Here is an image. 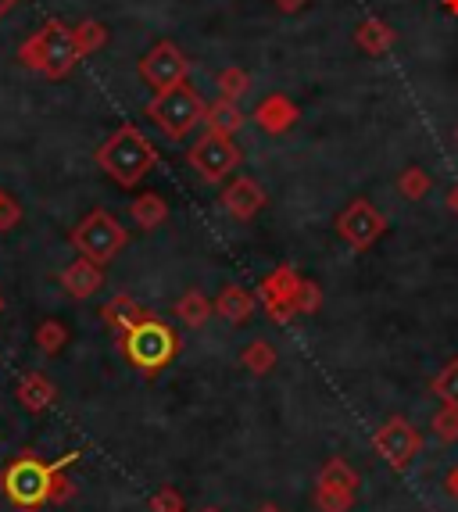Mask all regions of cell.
<instances>
[{
  "label": "cell",
  "instance_id": "1",
  "mask_svg": "<svg viewBox=\"0 0 458 512\" xmlns=\"http://www.w3.org/2000/svg\"><path fill=\"white\" fill-rule=\"evenodd\" d=\"M83 452H68L54 462H43L36 452H18L15 459L0 473V491L15 505L18 512H40L43 505L54 502V487H58L61 473L72 466Z\"/></svg>",
  "mask_w": 458,
  "mask_h": 512
},
{
  "label": "cell",
  "instance_id": "23",
  "mask_svg": "<svg viewBox=\"0 0 458 512\" xmlns=\"http://www.w3.org/2000/svg\"><path fill=\"white\" fill-rule=\"evenodd\" d=\"M276 362H280V355H276L272 341H265V337H255V341L244 348V355H240V366H244L247 373H255V376L272 373V369H276Z\"/></svg>",
  "mask_w": 458,
  "mask_h": 512
},
{
  "label": "cell",
  "instance_id": "14",
  "mask_svg": "<svg viewBox=\"0 0 458 512\" xmlns=\"http://www.w3.org/2000/svg\"><path fill=\"white\" fill-rule=\"evenodd\" d=\"M251 119H255V126L262 129V133H269V137H280V133H287V129L297 126V119H301V108H297L287 94H269V97H262V101H258V108L251 111Z\"/></svg>",
  "mask_w": 458,
  "mask_h": 512
},
{
  "label": "cell",
  "instance_id": "4",
  "mask_svg": "<svg viewBox=\"0 0 458 512\" xmlns=\"http://www.w3.org/2000/svg\"><path fill=\"white\" fill-rule=\"evenodd\" d=\"M122 355L140 373H158L179 355V333L162 319H140L129 333H122Z\"/></svg>",
  "mask_w": 458,
  "mask_h": 512
},
{
  "label": "cell",
  "instance_id": "41",
  "mask_svg": "<svg viewBox=\"0 0 458 512\" xmlns=\"http://www.w3.org/2000/svg\"><path fill=\"white\" fill-rule=\"evenodd\" d=\"M0 194H4V190H0Z\"/></svg>",
  "mask_w": 458,
  "mask_h": 512
},
{
  "label": "cell",
  "instance_id": "11",
  "mask_svg": "<svg viewBox=\"0 0 458 512\" xmlns=\"http://www.w3.org/2000/svg\"><path fill=\"white\" fill-rule=\"evenodd\" d=\"M187 72H190L187 54L179 51L172 40H158L151 51L140 58V79L151 86L154 94H162V90H172V86L187 83Z\"/></svg>",
  "mask_w": 458,
  "mask_h": 512
},
{
  "label": "cell",
  "instance_id": "38",
  "mask_svg": "<svg viewBox=\"0 0 458 512\" xmlns=\"http://www.w3.org/2000/svg\"><path fill=\"white\" fill-rule=\"evenodd\" d=\"M258 512H283V509H276V505H262Z\"/></svg>",
  "mask_w": 458,
  "mask_h": 512
},
{
  "label": "cell",
  "instance_id": "29",
  "mask_svg": "<svg viewBox=\"0 0 458 512\" xmlns=\"http://www.w3.org/2000/svg\"><path fill=\"white\" fill-rule=\"evenodd\" d=\"M433 437L444 444H455L458 441V405H444L437 416H433Z\"/></svg>",
  "mask_w": 458,
  "mask_h": 512
},
{
  "label": "cell",
  "instance_id": "19",
  "mask_svg": "<svg viewBox=\"0 0 458 512\" xmlns=\"http://www.w3.org/2000/svg\"><path fill=\"white\" fill-rule=\"evenodd\" d=\"M355 43L358 51H365L369 58H380L387 54L398 43V33L391 29V22H383V18H365L362 26L355 29Z\"/></svg>",
  "mask_w": 458,
  "mask_h": 512
},
{
  "label": "cell",
  "instance_id": "35",
  "mask_svg": "<svg viewBox=\"0 0 458 512\" xmlns=\"http://www.w3.org/2000/svg\"><path fill=\"white\" fill-rule=\"evenodd\" d=\"M448 208L458 215V187H451V190H448Z\"/></svg>",
  "mask_w": 458,
  "mask_h": 512
},
{
  "label": "cell",
  "instance_id": "3",
  "mask_svg": "<svg viewBox=\"0 0 458 512\" xmlns=\"http://www.w3.org/2000/svg\"><path fill=\"white\" fill-rule=\"evenodd\" d=\"M18 61H22L29 72H40V76H47V79H65L68 72L83 61V54H79V47H76L72 26H65L61 18H47L33 36L22 40Z\"/></svg>",
  "mask_w": 458,
  "mask_h": 512
},
{
  "label": "cell",
  "instance_id": "34",
  "mask_svg": "<svg viewBox=\"0 0 458 512\" xmlns=\"http://www.w3.org/2000/svg\"><path fill=\"white\" fill-rule=\"evenodd\" d=\"M448 495H451V498H455V502H458V466H455V470L448 473Z\"/></svg>",
  "mask_w": 458,
  "mask_h": 512
},
{
  "label": "cell",
  "instance_id": "32",
  "mask_svg": "<svg viewBox=\"0 0 458 512\" xmlns=\"http://www.w3.org/2000/svg\"><path fill=\"white\" fill-rule=\"evenodd\" d=\"M18 222H22V205L11 194H0V233L15 230Z\"/></svg>",
  "mask_w": 458,
  "mask_h": 512
},
{
  "label": "cell",
  "instance_id": "39",
  "mask_svg": "<svg viewBox=\"0 0 458 512\" xmlns=\"http://www.w3.org/2000/svg\"><path fill=\"white\" fill-rule=\"evenodd\" d=\"M0 312H4V298H0Z\"/></svg>",
  "mask_w": 458,
  "mask_h": 512
},
{
  "label": "cell",
  "instance_id": "31",
  "mask_svg": "<svg viewBox=\"0 0 458 512\" xmlns=\"http://www.w3.org/2000/svg\"><path fill=\"white\" fill-rule=\"evenodd\" d=\"M151 512H183V495L176 487H162L151 495Z\"/></svg>",
  "mask_w": 458,
  "mask_h": 512
},
{
  "label": "cell",
  "instance_id": "5",
  "mask_svg": "<svg viewBox=\"0 0 458 512\" xmlns=\"http://www.w3.org/2000/svg\"><path fill=\"white\" fill-rule=\"evenodd\" d=\"M204 108H208V104L201 101V94H197L194 86L179 83V86H172V90L154 94L144 111H147V119L162 129L169 140H183L190 129L204 122Z\"/></svg>",
  "mask_w": 458,
  "mask_h": 512
},
{
  "label": "cell",
  "instance_id": "12",
  "mask_svg": "<svg viewBox=\"0 0 458 512\" xmlns=\"http://www.w3.org/2000/svg\"><path fill=\"white\" fill-rule=\"evenodd\" d=\"M373 448H376V455L391 466V470H405L408 462L419 455V448H423V437H419V430L412 427L408 419L391 416L373 434Z\"/></svg>",
  "mask_w": 458,
  "mask_h": 512
},
{
  "label": "cell",
  "instance_id": "36",
  "mask_svg": "<svg viewBox=\"0 0 458 512\" xmlns=\"http://www.w3.org/2000/svg\"><path fill=\"white\" fill-rule=\"evenodd\" d=\"M15 4H22V0H0V18L8 15V11L15 8Z\"/></svg>",
  "mask_w": 458,
  "mask_h": 512
},
{
  "label": "cell",
  "instance_id": "13",
  "mask_svg": "<svg viewBox=\"0 0 458 512\" xmlns=\"http://www.w3.org/2000/svg\"><path fill=\"white\" fill-rule=\"evenodd\" d=\"M222 212L226 215H233V219H240V222H251L258 212L265 208V190H262V183L258 180H251V176H237V180H229V187L222 190Z\"/></svg>",
  "mask_w": 458,
  "mask_h": 512
},
{
  "label": "cell",
  "instance_id": "20",
  "mask_svg": "<svg viewBox=\"0 0 458 512\" xmlns=\"http://www.w3.org/2000/svg\"><path fill=\"white\" fill-rule=\"evenodd\" d=\"M247 115L240 111V101H229V97H219L204 108V126L212 129V133H226V137H237L240 129H244Z\"/></svg>",
  "mask_w": 458,
  "mask_h": 512
},
{
  "label": "cell",
  "instance_id": "24",
  "mask_svg": "<svg viewBox=\"0 0 458 512\" xmlns=\"http://www.w3.org/2000/svg\"><path fill=\"white\" fill-rule=\"evenodd\" d=\"M72 36H76V47L83 58H90V54H97L108 43V26L104 22H97V18H86V22H79V26H72Z\"/></svg>",
  "mask_w": 458,
  "mask_h": 512
},
{
  "label": "cell",
  "instance_id": "17",
  "mask_svg": "<svg viewBox=\"0 0 458 512\" xmlns=\"http://www.w3.org/2000/svg\"><path fill=\"white\" fill-rule=\"evenodd\" d=\"M18 402H22V409L26 412H47L54 402H58V387L47 380L43 373H26L22 380H18Z\"/></svg>",
  "mask_w": 458,
  "mask_h": 512
},
{
  "label": "cell",
  "instance_id": "27",
  "mask_svg": "<svg viewBox=\"0 0 458 512\" xmlns=\"http://www.w3.org/2000/svg\"><path fill=\"white\" fill-rule=\"evenodd\" d=\"M215 86H219V97H229V101H240V97L251 94V76H247L244 69H237V65H229V69H222V72H219Z\"/></svg>",
  "mask_w": 458,
  "mask_h": 512
},
{
  "label": "cell",
  "instance_id": "40",
  "mask_svg": "<svg viewBox=\"0 0 458 512\" xmlns=\"http://www.w3.org/2000/svg\"><path fill=\"white\" fill-rule=\"evenodd\" d=\"M208 512H215V509H208Z\"/></svg>",
  "mask_w": 458,
  "mask_h": 512
},
{
  "label": "cell",
  "instance_id": "21",
  "mask_svg": "<svg viewBox=\"0 0 458 512\" xmlns=\"http://www.w3.org/2000/svg\"><path fill=\"white\" fill-rule=\"evenodd\" d=\"M129 219H133L140 230H158V226L169 219V201H165L162 194L147 190V194L129 201Z\"/></svg>",
  "mask_w": 458,
  "mask_h": 512
},
{
  "label": "cell",
  "instance_id": "33",
  "mask_svg": "<svg viewBox=\"0 0 458 512\" xmlns=\"http://www.w3.org/2000/svg\"><path fill=\"white\" fill-rule=\"evenodd\" d=\"M272 4H276V8H280L283 15H297V11L305 8L308 0H272Z\"/></svg>",
  "mask_w": 458,
  "mask_h": 512
},
{
  "label": "cell",
  "instance_id": "30",
  "mask_svg": "<svg viewBox=\"0 0 458 512\" xmlns=\"http://www.w3.org/2000/svg\"><path fill=\"white\" fill-rule=\"evenodd\" d=\"M323 305V291L315 280H301V291H297V316H312Z\"/></svg>",
  "mask_w": 458,
  "mask_h": 512
},
{
  "label": "cell",
  "instance_id": "9",
  "mask_svg": "<svg viewBox=\"0 0 458 512\" xmlns=\"http://www.w3.org/2000/svg\"><path fill=\"white\" fill-rule=\"evenodd\" d=\"M337 233L351 251H369L376 240L387 233V215H383L373 201L355 197V201L337 215Z\"/></svg>",
  "mask_w": 458,
  "mask_h": 512
},
{
  "label": "cell",
  "instance_id": "26",
  "mask_svg": "<svg viewBox=\"0 0 458 512\" xmlns=\"http://www.w3.org/2000/svg\"><path fill=\"white\" fill-rule=\"evenodd\" d=\"M398 190H401V197H408V201H423V197L433 190V176L426 169H419V165H408V169L398 176Z\"/></svg>",
  "mask_w": 458,
  "mask_h": 512
},
{
  "label": "cell",
  "instance_id": "37",
  "mask_svg": "<svg viewBox=\"0 0 458 512\" xmlns=\"http://www.w3.org/2000/svg\"><path fill=\"white\" fill-rule=\"evenodd\" d=\"M444 11H448V15H458V0H444Z\"/></svg>",
  "mask_w": 458,
  "mask_h": 512
},
{
  "label": "cell",
  "instance_id": "16",
  "mask_svg": "<svg viewBox=\"0 0 458 512\" xmlns=\"http://www.w3.org/2000/svg\"><path fill=\"white\" fill-rule=\"evenodd\" d=\"M212 305H215V316H222L233 326H244L247 319L255 316L258 298L251 291H244V287H222L219 298H215Z\"/></svg>",
  "mask_w": 458,
  "mask_h": 512
},
{
  "label": "cell",
  "instance_id": "28",
  "mask_svg": "<svg viewBox=\"0 0 458 512\" xmlns=\"http://www.w3.org/2000/svg\"><path fill=\"white\" fill-rule=\"evenodd\" d=\"M430 391L437 394L444 405H458V359L444 362L441 373L430 380Z\"/></svg>",
  "mask_w": 458,
  "mask_h": 512
},
{
  "label": "cell",
  "instance_id": "22",
  "mask_svg": "<svg viewBox=\"0 0 458 512\" xmlns=\"http://www.w3.org/2000/svg\"><path fill=\"white\" fill-rule=\"evenodd\" d=\"M215 316V305L208 298H204L201 291H187L183 298L176 301V319L183 326H190V330H201L208 319Z\"/></svg>",
  "mask_w": 458,
  "mask_h": 512
},
{
  "label": "cell",
  "instance_id": "8",
  "mask_svg": "<svg viewBox=\"0 0 458 512\" xmlns=\"http://www.w3.org/2000/svg\"><path fill=\"white\" fill-rule=\"evenodd\" d=\"M362 477L355 473V466L344 459L323 462V470L315 477V509L319 512H348L358 498Z\"/></svg>",
  "mask_w": 458,
  "mask_h": 512
},
{
  "label": "cell",
  "instance_id": "2",
  "mask_svg": "<svg viewBox=\"0 0 458 512\" xmlns=\"http://www.w3.org/2000/svg\"><path fill=\"white\" fill-rule=\"evenodd\" d=\"M94 162L101 165V172L115 187L133 190L136 183H144L147 172L158 165V147H154L133 122H122V126L97 147Z\"/></svg>",
  "mask_w": 458,
  "mask_h": 512
},
{
  "label": "cell",
  "instance_id": "10",
  "mask_svg": "<svg viewBox=\"0 0 458 512\" xmlns=\"http://www.w3.org/2000/svg\"><path fill=\"white\" fill-rule=\"evenodd\" d=\"M305 276L297 273L294 265H276L262 283H258V305L265 308V316L272 323H287L297 316V291H301Z\"/></svg>",
  "mask_w": 458,
  "mask_h": 512
},
{
  "label": "cell",
  "instance_id": "25",
  "mask_svg": "<svg viewBox=\"0 0 458 512\" xmlns=\"http://www.w3.org/2000/svg\"><path fill=\"white\" fill-rule=\"evenodd\" d=\"M33 341H36V348H40L43 355H58V351L68 344V326L61 323V319H43V323L36 326Z\"/></svg>",
  "mask_w": 458,
  "mask_h": 512
},
{
  "label": "cell",
  "instance_id": "15",
  "mask_svg": "<svg viewBox=\"0 0 458 512\" xmlns=\"http://www.w3.org/2000/svg\"><path fill=\"white\" fill-rule=\"evenodd\" d=\"M61 287L72 301H86L94 298L104 287V265L90 262V258H76L72 265L61 269Z\"/></svg>",
  "mask_w": 458,
  "mask_h": 512
},
{
  "label": "cell",
  "instance_id": "6",
  "mask_svg": "<svg viewBox=\"0 0 458 512\" xmlns=\"http://www.w3.org/2000/svg\"><path fill=\"white\" fill-rule=\"evenodd\" d=\"M126 244H129V230L111 212H104V208H94L90 215H83L76 222V230H72V248L97 265L115 262V255Z\"/></svg>",
  "mask_w": 458,
  "mask_h": 512
},
{
  "label": "cell",
  "instance_id": "18",
  "mask_svg": "<svg viewBox=\"0 0 458 512\" xmlns=\"http://www.w3.org/2000/svg\"><path fill=\"white\" fill-rule=\"evenodd\" d=\"M147 316H151V312H147L136 298H129V294H115V298L101 308V319L111 326V330L119 333V337L122 333H129L140 319H147Z\"/></svg>",
  "mask_w": 458,
  "mask_h": 512
},
{
  "label": "cell",
  "instance_id": "7",
  "mask_svg": "<svg viewBox=\"0 0 458 512\" xmlns=\"http://www.w3.org/2000/svg\"><path fill=\"white\" fill-rule=\"evenodd\" d=\"M240 162H244V151L233 137L226 133H201L197 144H190L187 151V165L201 176L204 183H222L229 180V172H237Z\"/></svg>",
  "mask_w": 458,
  "mask_h": 512
}]
</instances>
